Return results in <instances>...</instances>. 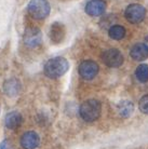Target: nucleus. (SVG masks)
<instances>
[{"mask_svg": "<svg viewBox=\"0 0 148 149\" xmlns=\"http://www.w3.org/2000/svg\"><path fill=\"white\" fill-rule=\"evenodd\" d=\"M24 43L28 48H37L41 43L42 40V34L40 29L35 28V27H29L25 30L24 37H23Z\"/></svg>", "mask_w": 148, "mask_h": 149, "instance_id": "0eeeda50", "label": "nucleus"}, {"mask_svg": "<svg viewBox=\"0 0 148 149\" xmlns=\"http://www.w3.org/2000/svg\"><path fill=\"white\" fill-rule=\"evenodd\" d=\"M69 68V63L66 58L57 56L49 60L45 65V74L51 79H57L65 74Z\"/></svg>", "mask_w": 148, "mask_h": 149, "instance_id": "f257e3e1", "label": "nucleus"}, {"mask_svg": "<svg viewBox=\"0 0 148 149\" xmlns=\"http://www.w3.org/2000/svg\"><path fill=\"white\" fill-rule=\"evenodd\" d=\"M0 149H9V143L7 139H3L0 144Z\"/></svg>", "mask_w": 148, "mask_h": 149, "instance_id": "a211bd4d", "label": "nucleus"}, {"mask_svg": "<svg viewBox=\"0 0 148 149\" xmlns=\"http://www.w3.org/2000/svg\"><path fill=\"white\" fill-rule=\"evenodd\" d=\"M23 117L19 111H11L6 115L4 125L9 130H15L22 124Z\"/></svg>", "mask_w": 148, "mask_h": 149, "instance_id": "9b49d317", "label": "nucleus"}, {"mask_svg": "<svg viewBox=\"0 0 148 149\" xmlns=\"http://www.w3.org/2000/svg\"><path fill=\"white\" fill-rule=\"evenodd\" d=\"M103 63L111 68H116L121 66L123 63V55L118 49H108L102 55Z\"/></svg>", "mask_w": 148, "mask_h": 149, "instance_id": "39448f33", "label": "nucleus"}, {"mask_svg": "<svg viewBox=\"0 0 148 149\" xmlns=\"http://www.w3.org/2000/svg\"><path fill=\"white\" fill-rule=\"evenodd\" d=\"M106 9V2L104 0H90L85 4V13L90 16H100L105 12Z\"/></svg>", "mask_w": 148, "mask_h": 149, "instance_id": "1a4fd4ad", "label": "nucleus"}, {"mask_svg": "<svg viewBox=\"0 0 148 149\" xmlns=\"http://www.w3.org/2000/svg\"><path fill=\"white\" fill-rule=\"evenodd\" d=\"M130 55L134 61H145L148 57V47L145 43H136L131 49Z\"/></svg>", "mask_w": 148, "mask_h": 149, "instance_id": "f8f14e48", "label": "nucleus"}, {"mask_svg": "<svg viewBox=\"0 0 148 149\" xmlns=\"http://www.w3.org/2000/svg\"><path fill=\"white\" fill-rule=\"evenodd\" d=\"M145 45L148 47V36H146V37H145Z\"/></svg>", "mask_w": 148, "mask_h": 149, "instance_id": "6ab92c4d", "label": "nucleus"}, {"mask_svg": "<svg viewBox=\"0 0 148 149\" xmlns=\"http://www.w3.org/2000/svg\"><path fill=\"white\" fill-rule=\"evenodd\" d=\"M146 15V9L142 4L133 3L130 4L129 7L126 9L124 16L128 22L132 24H138L144 19Z\"/></svg>", "mask_w": 148, "mask_h": 149, "instance_id": "20e7f679", "label": "nucleus"}, {"mask_svg": "<svg viewBox=\"0 0 148 149\" xmlns=\"http://www.w3.org/2000/svg\"><path fill=\"white\" fill-rule=\"evenodd\" d=\"M135 76H136L137 80L140 82H145L148 81V65L146 64H142L135 70Z\"/></svg>", "mask_w": 148, "mask_h": 149, "instance_id": "dca6fc26", "label": "nucleus"}, {"mask_svg": "<svg viewBox=\"0 0 148 149\" xmlns=\"http://www.w3.org/2000/svg\"><path fill=\"white\" fill-rule=\"evenodd\" d=\"M126 34V28L121 25H114L108 29V36L114 40H121L124 38Z\"/></svg>", "mask_w": 148, "mask_h": 149, "instance_id": "2eb2a0df", "label": "nucleus"}, {"mask_svg": "<svg viewBox=\"0 0 148 149\" xmlns=\"http://www.w3.org/2000/svg\"><path fill=\"white\" fill-rule=\"evenodd\" d=\"M79 74L84 80H92L98 74V65L94 61H83L78 68Z\"/></svg>", "mask_w": 148, "mask_h": 149, "instance_id": "423d86ee", "label": "nucleus"}, {"mask_svg": "<svg viewBox=\"0 0 148 149\" xmlns=\"http://www.w3.org/2000/svg\"><path fill=\"white\" fill-rule=\"evenodd\" d=\"M20 144L23 149H36L40 144V137L35 131H27L22 135Z\"/></svg>", "mask_w": 148, "mask_h": 149, "instance_id": "6e6552de", "label": "nucleus"}, {"mask_svg": "<svg viewBox=\"0 0 148 149\" xmlns=\"http://www.w3.org/2000/svg\"><path fill=\"white\" fill-rule=\"evenodd\" d=\"M117 108H118L119 115L122 118H129L132 116L134 111V105L130 101H122L118 104Z\"/></svg>", "mask_w": 148, "mask_h": 149, "instance_id": "4468645a", "label": "nucleus"}, {"mask_svg": "<svg viewBox=\"0 0 148 149\" xmlns=\"http://www.w3.org/2000/svg\"><path fill=\"white\" fill-rule=\"evenodd\" d=\"M102 105L97 100H88L83 102L79 108V115L85 122H93L100 118Z\"/></svg>", "mask_w": 148, "mask_h": 149, "instance_id": "f03ea898", "label": "nucleus"}, {"mask_svg": "<svg viewBox=\"0 0 148 149\" xmlns=\"http://www.w3.org/2000/svg\"><path fill=\"white\" fill-rule=\"evenodd\" d=\"M27 11L35 19H45L51 11V7L48 0H30L27 6Z\"/></svg>", "mask_w": 148, "mask_h": 149, "instance_id": "7ed1b4c3", "label": "nucleus"}, {"mask_svg": "<svg viewBox=\"0 0 148 149\" xmlns=\"http://www.w3.org/2000/svg\"><path fill=\"white\" fill-rule=\"evenodd\" d=\"M49 34H50V39H51L53 43H59L65 38V34H66L65 26L62 23H53L51 27H50V33Z\"/></svg>", "mask_w": 148, "mask_h": 149, "instance_id": "9d476101", "label": "nucleus"}, {"mask_svg": "<svg viewBox=\"0 0 148 149\" xmlns=\"http://www.w3.org/2000/svg\"><path fill=\"white\" fill-rule=\"evenodd\" d=\"M21 90V84L20 82L14 78L8 79L3 83V91L8 96H15L17 95Z\"/></svg>", "mask_w": 148, "mask_h": 149, "instance_id": "ddd939ff", "label": "nucleus"}, {"mask_svg": "<svg viewBox=\"0 0 148 149\" xmlns=\"http://www.w3.org/2000/svg\"><path fill=\"white\" fill-rule=\"evenodd\" d=\"M138 107H140V110H141L143 113L148 115V94L144 95V96L140 100Z\"/></svg>", "mask_w": 148, "mask_h": 149, "instance_id": "f3484780", "label": "nucleus"}]
</instances>
